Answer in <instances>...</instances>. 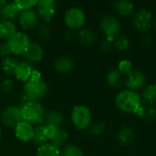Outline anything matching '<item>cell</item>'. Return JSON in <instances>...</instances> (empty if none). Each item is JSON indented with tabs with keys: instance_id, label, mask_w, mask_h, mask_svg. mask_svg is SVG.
I'll return each instance as SVG.
<instances>
[{
	"instance_id": "6da1fadb",
	"label": "cell",
	"mask_w": 156,
	"mask_h": 156,
	"mask_svg": "<svg viewBox=\"0 0 156 156\" xmlns=\"http://www.w3.org/2000/svg\"><path fill=\"white\" fill-rule=\"evenodd\" d=\"M48 91V83L41 78V74L38 70L34 69L31 78L25 82L23 92L29 101H37L46 96Z\"/></svg>"
},
{
	"instance_id": "7a4b0ae2",
	"label": "cell",
	"mask_w": 156,
	"mask_h": 156,
	"mask_svg": "<svg viewBox=\"0 0 156 156\" xmlns=\"http://www.w3.org/2000/svg\"><path fill=\"white\" fill-rule=\"evenodd\" d=\"M116 105L120 110L125 112H136L142 106L141 96L133 90H124L119 92L116 97Z\"/></svg>"
},
{
	"instance_id": "3957f363",
	"label": "cell",
	"mask_w": 156,
	"mask_h": 156,
	"mask_svg": "<svg viewBox=\"0 0 156 156\" xmlns=\"http://www.w3.org/2000/svg\"><path fill=\"white\" fill-rule=\"evenodd\" d=\"M21 108L23 121L30 124H39L44 122L45 110L43 105L37 101H31Z\"/></svg>"
},
{
	"instance_id": "277c9868",
	"label": "cell",
	"mask_w": 156,
	"mask_h": 156,
	"mask_svg": "<svg viewBox=\"0 0 156 156\" xmlns=\"http://www.w3.org/2000/svg\"><path fill=\"white\" fill-rule=\"evenodd\" d=\"M71 122L79 130H84L90 125L91 112L85 105H77L71 112Z\"/></svg>"
},
{
	"instance_id": "5b68a950",
	"label": "cell",
	"mask_w": 156,
	"mask_h": 156,
	"mask_svg": "<svg viewBox=\"0 0 156 156\" xmlns=\"http://www.w3.org/2000/svg\"><path fill=\"white\" fill-rule=\"evenodd\" d=\"M86 16L83 10L78 6L69 7L64 15V22L69 29L81 28L85 23Z\"/></svg>"
},
{
	"instance_id": "8992f818",
	"label": "cell",
	"mask_w": 156,
	"mask_h": 156,
	"mask_svg": "<svg viewBox=\"0 0 156 156\" xmlns=\"http://www.w3.org/2000/svg\"><path fill=\"white\" fill-rule=\"evenodd\" d=\"M11 53L16 55H22L31 43L29 37L24 32L15 33L8 40H6Z\"/></svg>"
},
{
	"instance_id": "52a82bcc",
	"label": "cell",
	"mask_w": 156,
	"mask_h": 156,
	"mask_svg": "<svg viewBox=\"0 0 156 156\" xmlns=\"http://www.w3.org/2000/svg\"><path fill=\"white\" fill-rule=\"evenodd\" d=\"M101 31L107 36V40L112 42L115 36L120 32L121 25L119 20L112 16H105L100 21Z\"/></svg>"
},
{
	"instance_id": "ba28073f",
	"label": "cell",
	"mask_w": 156,
	"mask_h": 156,
	"mask_svg": "<svg viewBox=\"0 0 156 156\" xmlns=\"http://www.w3.org/2000/svg\"><path fill=\"white\" fill-rule=\"evenodd\" d=\"M2 122L5 126L9 128H15L22 119L21 108L18 106H8L6 107L2 113Z\"/></svg>"
},
{
	"instance_id": "9c48e42d",
	"label": "cell",
	"mask_w": 156,
	"mask_h": 156,
	"mask_svg": "<svg viewBox=\"0 0 156 156\" xmlns=\"http://www.w3.org/2000/svg\"><path fill=\"white\" fill-rule=\"evenodd\" d=\"M36 11L39 17L49 21L57 13V3L54 0H40L37 4Z\"/></svg>"
},
{
	"instance_id": "30bf717a",
	"label": "cell",
	"mask_w": 156,
	"mask_h": 156,
	"mask_svg": "<svg viewBox=\"0 0 156 156\" xmlns=\"http://www.w3.org/2000/svg\"><path fill=\"white\" fill-rule=\"evenodd\" d=\"M44 55L43 47L37 42H31L25 52L22 54L25 61L32 64L40 61Z\"/></svg>"
},
{
	"instance_id": "8fae6325",
	"label": "cell",
	"mask_w": 156,
	"mask_h": 156,
	"mask_svg": "<svg viewBox=\"0 0 156 156\" xmlns=\"http://www.w3.org/2000/svg\"><path fill=\"white\" fill-rule=\"evenodd\" d=\"M38 15L33 8L21 11L18 16V20L20 26L24 29H31L37 26L38 24Z\"/></svg>"
},
{
	"instance_id": "7c38bea8",
	"label": "cell",
	"mask_w": 156,
	"mask_h": 156,
	"mask_svg": "<svg viewBox=\"0 0 156 156\" xmlns=\"http://www.w3.org/2000/svg\"><path fill=\"white\" fill-rule=\"evenodd\" d=\"M152 23V13L146 9H141L136 12L133 17V24L134 26L142 30L145 31L151 27Z\"/></svg>"
},
{
	"instance_id": "4fadbf2b",
	"label": "cell",
	"mask_w": 156,
	"mask_h": 156,
	"mask_svg": "<svg viewBox=\"0 0 156 156\" xmlns=\"http://www.w3.org/2000/svg\"><path fill=\"white\" fill-rule=\"evenodd\" d=\"M33 130L34 127L32 126V124L25 121H22L15 127V134L19 141L27 143L32 141Z\"/></svg>"
},
{
	"instance_id": "5bb4252c",
	"label": "cell",
	"mask_w": 156,
	"mask_h": 156,
	"mask_svg": "<svg viewBox=\"0 0 156 156\" xmlns=\"http://www.w3.org/2000/svg\"><path fill=\"white\" fill-rule=\"evenodd\" d=\"M20 12L21 11L16 5L15 1L5 2V4L0 9V18L2 20L12 21L13 19L18 17Z\"/></svg>"
},
{
	"instance_id": "9a60e30c",
	"label": "cell",
	"mask_w": 156,
	"mask_h": 156,
	"mask_svg": "<svg viewBox=\"0 0 156 156\" xmlns=\"http://www.w3.org/2000/svg\"><path fill=\"white\" fill-rule=\"evenodd\" d=\"M75 66L74 59L69 56H62L58 58L54 62L55 69L61 74H66L70 72Z\"/></svg>"
},
{
	"instance_id": "2e32d148",
	"label": "cell",
	"mask_w": 156,
	"mask_h": 156,
	"mask_svg": "<svg viewBox=\"0 0 156 156\" xmlns=\"http://www.w3.org/2000/svg\"><path fill=\"white\" fill-rule=\"evenodd\" d=\"M33 70H34V69L32 67V64H30L27 61H21V62H18L14 75L16 76V78L17 80L27 82L31 78Z\"/></svg>"
},
{
	"instance_id": "e0dca14e",
	"label": "cell",
	"mask_w": 156,
	"mask_h": 156,
	"mask_svg": "<svg viewBox=\"0 0 156 156\" xmlns=\"http://www.w3.org/2000/svg\"><path fill=\"white\" fill-rule=\"evenodd\" d=\"M127 85L133 90L142 88L145 83V76L140 70H131L127 77Z\"/></svg>"
},
{
	"instance_id": "ac0fdd59",
	"label": "cell",
	"mask_w": 156,
	"mask_h": 156,
	"mask_svg": "<svg viewBox=\"0 0 156 156\" xmlns=\"http://www.w3.org/2000/svg\"><path fill=\"white\" fill-rule=\"evenodd\" d=\"M113 6L116 12L122 16L132 15L134 9L133 3L130 0H118L113 3Z\"/></svg>"
},
{
	"instance_id": "d6986e66",
	"label": "cell",
	"mask_w": 156,
	"mask_h": 156,
	"mask_svg": "<svg viewBox=\"0 0 156 156\" xmlns=\"http://www.w3.org/2000/svg\"><path fill=\"white\" fill-rule=\"evenodd\" d=\"M16 27L15 23L7 20L0 21V38L8 40L15 33H16Z\"/></svg>"
},
{
	"instance_id": "ffe728a7",
	"label": "cell",
	"mask_w": 156,
	"mask_h": 156,
	"mask_svg": "<svg viewBox=\"0 0 156 156\" xmlns=\"http://www.w3.org/2000/svg\"><path fill=\"white\" fill-rule=\"evenodd\" d=\"M36 156H61V152L51 143H46L37 148Z\"/></svg>"
},
{
	"instance_id": "44dd1931",
	"label": "cell",
	"mask_w": 156,
	"mask_h": 156,
	"mask_svg": "<svg viewBox=\"0 0 156 156\" xmlns=\"http://www.w3.org/2000/svg\"><path fill=\"white\" fill-rule=\"evenodd\" d=\"M46 125H53L57 127H61L64 122L63 114L58 111H50L47 114H45L44 119Z\"/></svg>"
},
{
	"instance_id": "7402d4cb",
	"label": "cell",
	"mask_w": 156,
	"mask_h": 156,
	"mask_svg": "<svg viewBox=\"0 0 156 156\" xmlns=\"http://www.w3.org/2000/svg\"><path fill=\"white\" fill-rule=\"evenodd\" d=\"M77 38L81 45L90 46L94 43L96 39L95 33L90 28H82L77 35Z\"/></svg>"
},
{
	"instance_id": "603a6c76",
	"label": "cell",
	"mask_w": 156,
	"mask_h": 156,
	"mask_svg": "<svg viewBox=\"0 0 156 156\" xmlns=\"http://www.w3.org/2000/svg\"><path fill=\"white\" fill-rule=\"evenodd\" d=\"M134 133L133 131L129 128V127H123L117 135V140L119 142V144L124 145V144H131L133 140H134Z\"/></svg>"
},
{
	"instance_id": "cb8c5ba5",
	"label": "cell",
	"mask_w": 156,
	"mask_h": 156,
	"mask_svg": "<svg viewBox=\"0 0 156 156\" xmlns=\"http://www.w3.org/2000/svg\"><path fill=\"white\" fill-rule=\"evenodd\" d=\"M18 64V61L16 58L7 56L4 58L2 62V69L6 75H14L16 68Z\"/></svg>"
},
{
	"instance_id": "d4e9b609",
	"label": "cell",
	"mask_w": 156,
	"mask_h": 156,
	"mask_svg": "<svg viewBox=\"0 0 156 156\" xmlns=\"http://www.w3.org/2000/svg\"><path fill=\"white\" fill-rule=\"evenodd\" d=\"M48 141L47 136L45 134V130H44V125L41 124H37V126L34 127L33 130V138H32V142L37 145H42L44 144H46Z\"/></svg>"
},
{
	"instance_id": "484cf974",
	"label": "cell",
	"mask_w": 156,
	"mask_h": 156,
	"mask_svg": "<svg viewBox=\"0 0 156 156\" xmlns=\"http://www.w3.org/2000/svg\"><path fill=\"white\" fill-rule=\"evenodd\" d=\"M107 82L108 84L114 88L118 89L122 85V77L121 75V72L117 69H112L107 74Z\"/></svg>"
},
{
	"instance_id": "4316f807",
	"label": "cell",
	"mask_w": 156,
	"mask_h": 156,
	"mask_svg": "<svg viewBox=\"0 0 156 156\" xmlns=\"http://www.w3.org/2000/svg\"><path fill=\"white\" fill-rule=\"evenodd\" d=\"M68 138H69L68 133L64 129L59 128L58 133L54 136V138L50 141V143L52 144H54L55 146H57L58 148H59V147H62V146H64L66 144V143L68 141Z\"/></svg>"
},
{
	"instance_id": "83f0119b",
	"label": "cell",
	"mask_w": 156,
	"mask_h": 156,
	"mask_svg": "<svg viewBox=\"0 0 156 156\" xmlns=\"http://www.w3.org/2000/svg\"><path fill=\"white\" fill-rule=\"evenodd\" d=\"M144 101L147 103H154L156 101V84H150L146 86L143 91Z\"/></svg>"
},
{
	"instance_id": "f1b7e54d",
	"label": "cell",
	"mask_w": 156,
	"mask_h": 156,
	"mask_svg": "<svg viewBox=\"0 0 156 156\" xmlns=\"http://www.w3.org/2000/svg\"><path fill=\"white\" fill-rule=\"evenodd\" d=\"M52 33L51 27L47 23H41L40 25L37 26V36L38 38L42 40H47L50 37Z\"/></svg>"
},
{
	"instance_id": "f546056e",
	"label": "cell",
	"mask_w": 156,
	"mask_h": 156,
	"mask_svg": "<svg viewBox=\"0 0 156 156\" xmlns=\"http://www.w3.org/2000/svg\"><path fill=\"white\" fill-rule=\"evenodd\" d=\"M61 156H84L83 151L74 144H68L63 148Z\"/></svg>"
},
{
	"instance_id": "4dcf8cb0",
	"label": "cell",
	"mask_w": 156,
	"mask_h": 156,
	"mask_svg": "<svg viewBox=\"0 0 156 156\" xmlns=\"http://www.w3.org/2000/svg\"><path fill=\"white\" fill-rule=\"evenodd\" d=\"M37 2L38 1H37V0H15V3L20 11L31 9L32 7L37 5Z\"/></svg>"
},
{
	"instance_id": "1f68e13d",
	"label": "cell",
	"mask_w": 156,
	"mask_h": 156,
	"mask_svg": "<svg viewBox=\"0 0 156 156\" xmlns=\"http://www.w3.org/2000/svg\"><path fill=\"white\" fill-rule=\"evenodd\" d=\"M14 87H15V83H14L13 80L9 79V78L5 79L0 82V91L2 93L10 92L11 90H13Z\"/></svg>"
},
{
	"instance_id": "d6a6232c",
	"label": "cell",
	"mask_w": 156,
	"mask_h": 156,
	"mask_svg": "<svg viewBox=\"0 0 156 156\" xmlns=\"http://www.w3.org/2000/svg\"><path fill=\"white\" fill-rule=\"evenodd\" d=\"M116 47L120 50H125L130 47V39L126 35H121L116 40Z\"/></svg>"
},
{
	"instance_id": "836d02e7",
	"label": "cell",
	"mask_w": 156,
	"mask_h": 156,
	"mask_svg": "<svg viewBox=\"0 0 156 156\" xmlns=\"http://www.w3.org/2000/svg\"><path fill=\"white\" fill-rule=\"evenodd\" d=\"M104 131V125L101 122H95L89 126V133L93 136L101 135Z\"/></svg>"
},
{
	"instance_id": "e575fe53",
	"label": "cell",
	"mask_w": 156,
	"mask_h": 156,
	"mask_svg": "<svg viewBox=\"0 0 156 156\" xmlns=\"http://www.w3.org/2000/svg\"><path fill=\"white\" fill-rule=\"evenodd\" d=\"M142 117L146 120H154L156 117V109L152 106L144 107V113Z\"/></svg>"
},
{
	"instance_id": "d590c367",
	"label": "cell",
	"mask_w": 156,
	"mask_h": 156,
	"mask_svg": "<svg viewBox=\"0 0 156 156\" xmlns=\"http://www.w3.org/2000/svg\"><path fill=\"white\" fill-rule=\"evenodd\" d=\"M132 69V62L130 60L124 59L119 63V71L122 73H129Z\"/></svg>"
},
{
	"instance_id": "8d00e7d4",
	"label": "cell",
	"mask_w": 156,
	"mask_h": 156,
	"mask_svg": "<svg viewBox=\"0 0 156 156\" xmlns=\"http://www.w3.org/2000/svg\"><path fill=\"white\" fill-rule=\"evenodd\" d=\"M153 41H154V37H153L152 34H149V33L144 34L141 37V44H142V46H144L145 48L151 47L153 44Z\"/></svg>"
},
{
	"instance_id": "74e56055",
	"label": "cell",
	"mask_w": 156,
	"mask_h": 156,
	"mask_svg": "<svg viewBox=\"0 0 156 156\" xmlns=\"http://www.w3.org/2000/svg\"><path fill=\"white\" fill-rule=\"evenodd\" d=\"M10 53H11V51H10L7 42L6 41L0 42V57L5 58V57L9 56Z\"/></svg>"
},
{
	"instance_id": "f35d334b",
	"label": "cell",
	"mask_w": 156,
	"mask_h": 156,
	"mask_svg": "<svg viewBox=\"0 0 156 156\" xmlns=\"http://www.w3.org/2000/svg\"><path fill=\"white\" fill-rule=\"evenodd\" d=\"M76 37H77V35H76L75 31L72 30V29H68L64 33V39L66 41H68V42L73 41Z\"/></svg>"
},
{
	"instance_id": "ab89813d",
	"label": "cell",
	"mask_w": 156,
	"mask_h": 156,
	"mask_svg": "<svg viewBox=\"0 0 156 156\" xmlns=\"http://www.w3.org/2000/svg\"><path fill=\"white\" fill-rule=\"evenodd\" d=\"M112 42L105 39L101 44V50L104 53H108L112 50Z\"/></svg>"
},
{
	"instance_id": "60d3db41",
	"label": "cell",
	"mask_w": 156,
	"mask_h": 156,
	"mask_svg": "<svg viewBox=\"0 0 156 156\" xmlns=\"http://www.w3.org/2000/svg\"><path fill=\"white\" fill-rule=\"evenodd\" d=\"M5 4V1H3V0H0V9L2 8V6Z\"/></svg>"
},
{
	"instance_id": "b9f144b4",
	"label": "cell",
	"mask_w": 156,
	"mask_h": 156,
	"mask_svg": "<svg viewBox=\"0 0 156 156\" xmlns=\"http://www.w3.org/2000/svg\"><path fill=\"white\" fill-rule=\"evenodd\" d=\"M1 137H2V131H1V128H0V140H1Z\"/></svg>"
},
{
	"instance_id": "7bdbcfd3",
	"label": "cell",
	"mask_w": 156,
	"mask_h": 156,
	"mask_svg": "<svg viewBox=\"0 0 156 156\" xmlns=\"http://www.w3.org/2000/svg\"><path fill=\"white\" fill-rule=\"evenodd\" d=\"M1 98H2V92L0 91V100H1Z\"/></svg>"
},
{
	"instance_id": "ee69618b",
	"label": "cell",
	"mask_w": 156,
	"mask_h": 156,
	"mask_svg": "<svg viewBox=\"0 0 156 156\" xmlns=\"http://www.w3.org/2000/svg\"><path fill=\"white\" fill-rule=\"evenodd\" d=\"M155 27H156V21H155Z\"/></svg>"
}]
</instances>
